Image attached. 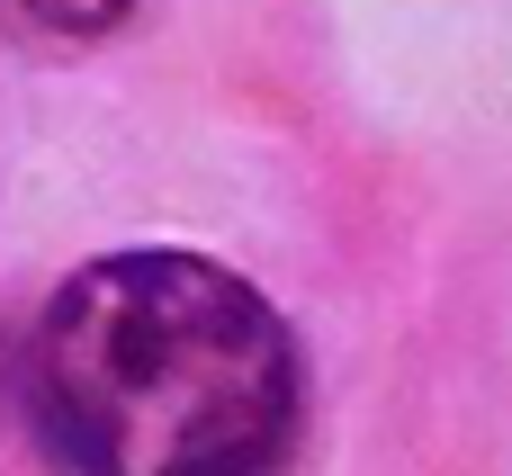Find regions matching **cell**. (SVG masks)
I'll list each match as a JSON object with an SVG mask.
<instances>
[{
	"mask_svg": "<svg viewBox=\"0 0 512 476\" xmlns=\"http://www.w3.org/2000/svg\"><path fill=\"white\" fill-rule=\"evenodd\" d=\"M9 387L63 476H279L306 423L288 315L189 243L63 270L9 351Z\"/></svg>",
	"mask_w": 512,
	"mask_h": 476,
	"instance_id": "6da1fadb",
	"label": "cell"
},
{
	"mask_svg": "<svg viewBox=\"0 0 512 476\" xmlns=\"http://www.w3.org/2000/svg\"><path fill=\"white\" fill-rule=\"evenodd\" d=\"M135 9H144V0H0L9 36L36 45V54H90V45L126 36Z\"/></svg>",
	"mask_w": 512,
	"mask_h": 476,
	"instance_id": "7a4b0ae2",
	"label": "cell"
}]
</instances>
